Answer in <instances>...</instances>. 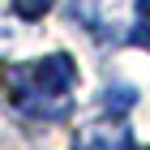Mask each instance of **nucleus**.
Segmentation results:
<instances>
[{
  "mask_svg": "<svg viewBox=\"0 0 150 150\" xmlns=\"http://www.w3.org/2000/svg\"><path fill=\"white\" fill-rule=\"evenodd\" d=\"M77 150H142V146L133 142V133H129L125 125L107 120V125H90L86 129L77 137Z\"/></svg>",
  "mask_w": 150,
  "mask_h": 150,
  "instance_id": "obj_2",
  "label": "nucleus"
},
{
  "mask_svg": "<svg viewBox=\"0 0 150 150\" xmlns=\"http://www.w3.org/2000/svg\"><path fill=\"white\" fill-rule=\"evenodd\" d=\"M137 13H142V17H150V0H137Z\"/></svg>",
  "mask_w": 150,
  "mask_h": 150,
  "instance_id": "obj_5",
  "label": "nucleus"
},
{
  "mask_svg": "<svg viewBox=\"0 0 150 150\" xmlns=\"http://www.w3.org/2000/svg\"><path fill=\"white\" fill-rule=\"evenodd\" d=\"M13 9H17V17H43L52 0H13Z\"/></svg>",
  "mask_w": 150,
  "mask_h": 150,
  "instance_id": "obj_3",
  "label": "nucleus"
},
{
  "mask_svg": "<svg viewBox=\"0 0 150 150\" xmlns=\"http://www.w3.org/2000/svg\"><path fill=\"white\" fill-rule=\"evenodd\" d=\"M73 81L77 69L64 52L9 69V103L30 120H64L73 112Z\"/></svg>",
  "mask_w": 150,
  "mask_h": 150,
  "instance_id": "obj_1",
  "label": "nucleus"
},
{
  "mask_svg": "<svg viewBox=\"0 0 150 150\" xmlns=\"http://www.w3.org/2000/svg\"><path fill=\"white\" fill-rule=\"evenodd\" d=\"M133 43H142V47L150 52V17H146L142 26H133Z\"/></svg>",
  "mask_w": 150,
  "mask_h": 150,
  "instance_id": "obj_4",
  "label": "nucleus"
}]
</instances>
